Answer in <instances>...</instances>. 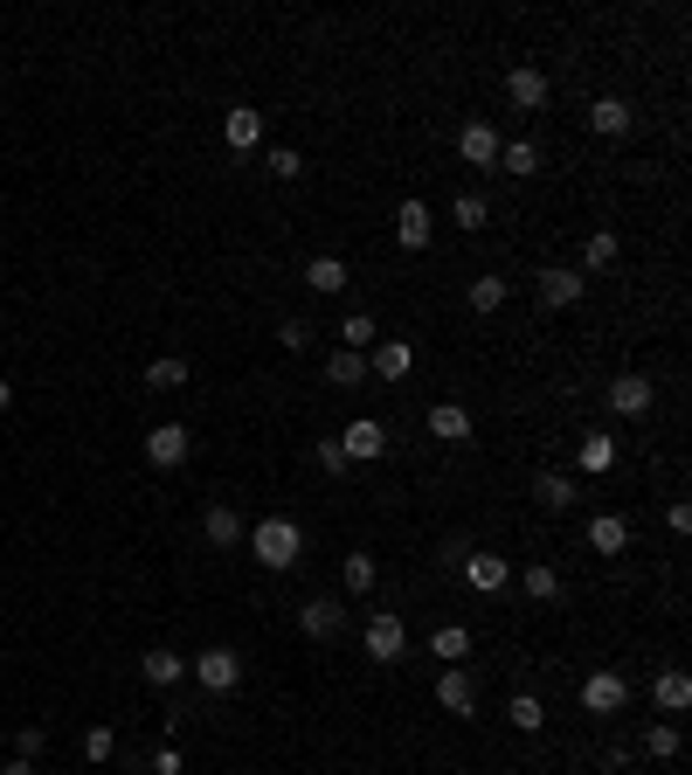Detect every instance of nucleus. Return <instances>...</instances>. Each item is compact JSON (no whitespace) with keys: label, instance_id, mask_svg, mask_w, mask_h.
I'll return each instance as SVG.
<instances>
[{"label":"nucleus","instance_id":"f257e3e1","mask_svg":"<svg viewBox=\"0 0 692 775\" xmlns=\"http://www.w3.org/2000/svg\"><path fill=\"white\" fill-rule=\"evenodd\" d=\"M249 554L270 567V575H285V567H298V554H305V533H298V520H285V512H270V520H256L249 533Z\"/></svg>","mask_w":692,"mask_h":775},{"label":"nucleus","instance_id":"f03ea898","mask_svg":"<svg viewBox=\"0 0 692 775\" xmlns=\"http://www.w3.org/2000/svg\"><path fill=\"white\" fill-rule=\"evenodd\" d=\"M188 679H194L201 692H236V686H243V658L228 651V644H209L201 658H188Z\"/></svg>","mask_w":692,"mask_h":775},{"label":"nucleus","instance_id":"7ed1b4c3","mask_svg":"<svg viewBox=\"0 0 692 775\" xmlns=\"http://www.w3.org/2000/svg\"><path fill=\"white\" fill-rule=\"evenodd\" d=\"M188 450H194V436L181 423H152L146 429V464H152V471H181Z\"/></svg>","mask_w":692,"mask_h":775},{"label":"nucleus","instance_id":"20e7f679","mask_svg":"<svg viewBox=\"0 0 692 775\" xmlns=\"http://www.w3.org/2000/svg\"><path fill=\"white\" fill-rule=\"evenodd\" d=\"M624 700H630V679H624V671H588V679H582V713L609 720V713H624Z\"/></svg>","mask_w":692,"mask_h":775},{"label":"nucleus","instance_id":"39448f33","mask_svg":"<svg viewBox=\"0 0 692 775\" xmlns=\"http://www.w3.org/2000/svg\"><path fill=\"white\" fill-rule=\"evenodd\" d=\"M361 644H368V658H374V665H395V658H402V644H408V624H402L395 609H374Z\"/></svg>","mask_w":692,"mask_h":775},{"label":"nucleus","instance_id":"423d86ee","mask_svg":"<svg viewBox=\"0 0 692 775\" xmlns=\"http://www.w3.org/2000/svg\"><path fill=\"white\" fill-rule=\"evenodd\" d=\"M437 707L457 713V720H471L478 713V679H471V665H450L444 679H437Z\"/></svg>","mask_w":692,"mask_h":775},{"label":"nucleus","instance_id":"0eeeda50","mask_svg":"<svg viewBox=\"0 0 692 775\" xmlns=\"http://www.w3.org/2000/svg\"><path fill=\"white\" fill-rule=\"evenodd\" d=\"M582 298H588V277H582L575 264H554V270H541V305L568 312V305H582Z\"/></svg>","mask_w":692,"mask_h":775},{"label":"nucleus","instance_id":"6e6552de","mask_svg":"<svg viewBox=\"0 0 692 775\" xmlns=\"http://www.w3.org/2000/svg\"><path fill=\"white\" fill-rule=\"evenodd\" d=\"M603 395H609V408H617V416H651V402H658V388H651L645 374H617V381H609V388H603Z\"/></svg>","mask_w":692,"mask_h":775},{"label":"nucleus","instance_id":"1a4fd4ad","mask_svg":"<svg viewBox=\"0 0 692 775\" xmlns=\"http://www.w3.org/2000/svg\"><path fill=\"white\" fill-rule=\"evenodd\" d=\"M457 567H465V582L478 588V596H499V588H512V561H505V554H465Z\"/></svg>","mask_w":692,"mask_h":775},{"label":"nucleus","instance_id":"9d476101","mask_svg":"<svg viewBox=\"0 0 692 775\" xmlns=\"http://www.w3.org/2000/svg\"><path fill=\"white\" fill-rule=\"evenodd\" d=\"M499 132H492V118H471L465 132H457V152H465V167H499Z\"/></svg>","mask_w":692,"mask_h":775},{"label":"nucleus","instance_id":"9b49d317","mask_svg":"<svg viewBox=\"0 0 692 775\" xmlns=\"http://www.w3.org/2000/svg\"><path fill=\"white\" fill-rule=\"evenodd\" d=\"M408 368H416V347H408V340H374V347H368V374L408 381Z\"/></svg>","mask_w":692,"mask_h":775},{"label":"nucleus","instance_id":"f8f14e48","mask_svg":"<svg viewBox=\"0 0 692 775\" xmlns=\"http://www.w3.org/2000/svg\"><path fill=\"white\" fill-rule=\"evenodd\" d=\"M340 450H347V464H374L381 450H388V429H381L374 416H361V423H347V436H340Z\"/></svg>","mask_w":692,"mask_h":775},{"label":"nucleus","instance_id":"ddd939ff","mask_svg":"<svg viewBox=\"0 0 692 775\" xmlns=\"http://www.w3.org/2000/svg\"><path fill=\"white\" fill-rule=\"evenodd\" d=\"M630 125H637V112L624 105V97H596V105H588V132L596 139H624Z\"/></svg>","mask_w":692,"mask_h":775},{"label":"nucleus","instance_id":"4468645a","mask_svg":"<svg viewBox=\"0 0 692 775\" xmlns=\"http://www.w3.org/2000/svg\"><path fill=\"white\" fill-rule=\"evenodd\" d=\"M139 671H146V686H152V692H167V686H181V679H188V658H181V651H167V644H152V651L139 658Z\"/></svg>","mask_w":692,"mask_h":775},{"label":"nucleus","instance_id":"2eb2a0df","mask_svg":"<svg viewBox=\"0 0 692 775\" xmlns=\"http://www.w3.org/2000/svg\"><path fill=\"white\" fill-rule=\"evenodd\" d=\"M222 139L236 146V152L264 146V112H256V105H228V118H222Z\"/></svg>","mask_w":692,"mask_h":775},{"label":"nucleus","instance_id":"dca6fc26","mask_svg":"<svg viewBox=\"0 0 692 775\" xmlns=\"http://www.w3.org/2000/svg\"><path fill=\"white\" fill-rule=\"evenodd\" d=\"M340 624H347V603H332V596H312L298 609V630L305 637H340Z\"/></svg>","mask_w":692,"mask_h":775},{"label":"nucleus","instance_id":"f3484780","mask_svg":"<svg viewBox=\"0 0 692 775\" xmlns=\"http://www.w3.org/2000/svg\"><path fill=\"white\" fill-rule=\"evenodd\" d=\"M505 97H512L520 112H541V105H547V76L533 70V63H520V70L505 76Z\"/></svg>","mask_w":692,"mask_h":775},{"label":"nucleus","instance_id":"a211bd4d","mask_svg":"<svg viewBox=\"0 0 692 775\" xmlns=\"http://www.w3.org/2000/svg\"><path fill=\"white\" fill-rule=\"evenodd\" d=\"M575 464H582L588 478L617 471V436H609V429H588V436H582V450H575Z\"/></svg>","mask_w":692,"mask_h":775},{"label":"nucleus","instance_id":"6ab92c4d","mask_svg":"<svg viewBox=\"0 0 692 775\" xmlns=\"http://www.w3.org/2000/svg\"><path fill=\"white\" fill-rule=\"evenodd\" d=\"M395 243L402 250H429V201H402L395 209Z\"/></svg>","mask_w":692,"mask_h":775},{"label":"nucleus","instance_id":"aec40b11","mask_svg":"<svg viewBox=\"0 0 692 775\" xmlns=\"http://www.w3.org/2000/svg\"><path fill=\"white\" fill-rule=\"evenodd\" d=\"M201 533H209V548H243V512L236 506H209L201 512Z\"/></svg>","mask_w":692,"mask_h":775},{"label":"nucleus","instance_id":"412c9836","mask_svg":"<svg viewBox=\"0 0 692 775\" xmlns=\"http://www.w3.org/2000/svg\"><path fill=\"white\" fill-rule=\"evenodd\" d=\"M305 284H312L319 298H340L353 277H347V264H340V256H312V264H305Z\"/></svg>","mask_w":692,"mask_h":775},{"label":"nucleus","instance_id":"4be33fe9","mask_svg":"<svg viewBox=\"0 0 692 775\" xmlns=\"http://www.w3.org/2000/svg\"><path fill=\"white\" fill-rule=\"evenodd\" d=\"M533 499H541L547 512H568L575 506V478L568 471H533Z\"/></svg>","mask_w":692,"mask_h":775},{"label":"nucleus","instance_id":"5701e85b","mask_svg":"<svg viewBox=\"0 0 692 775\" xmlns=\"http://www.w3.org/2000/svg\"><path fill=\"white\" fill-rule=\"evenodd\" d=\"M651 700H658V713H685V707H692V679H685V671H658V679H651Z\"/></svg>","mask_w":692,"mask_h":775},{"label":"nucleus","instance_id":"b1692460","mask_svg":"<svg viewBox=\"0 0 692 775\" xmlns=\"http://www.w3.org/2000/svg\"><path fill=\"white\" fill-rule=\"evenodd\" d=\"M588 548H596V554H624L630 548V527L617 520V512H596V520H588Z\"/></svg>","mask_w":692,"mask_h":775},{"label":"nucleus","instance_id":"393cba45","mask_svg":"<svg viewBox=\"0 0 692 775\" xmlns=\"http://www.w3.org/2000/svg\"><path fill=\"white\" fill-rule=\"evenodd\" d=\"M429 436H444V444H471V416L457 402H437V408H429Z\"/></svg>","mask_w":692,"mask_h":775},{"label":"nucleus","instance_id":"a878e982","mask_svg":"<svg viewBox=\"0 0 692 775\" xmlns=\"http://www.w3.org/2000/svg\"><path fill=\"white\" fill-rule=\"evenodd\" d=\"M326 381H332V388H361V381H368V353L332 347V353H326Z\"/></svg>","mask_w":692,"mask_h":775},{"label":"nucleus","instance_id":"bb28decb","mask_svg":"<svg viewBox=\"0 0 692 775\" xmlns=\"http://www.w3.org/2000/svg\"><path fill=\"white\" fill-rule=\"evenodd\" d=\"M499 173H512V180L541 173V146H533V139H512V146H499Z\"/></svg>","mask_w":692,"mask_h":775},{"label":"nucleus","instance_id":"cd10ccee","mask_svg":"<svg viewBox=\"0 0 692 775\" xmlns=\"http://www.w3.org/2000/svg\"><path fill=\"white\" fill-rule=\"evenodd\" d=\"M340 582H347V596H374V582H381L374 554H347V561H340Z\"/></svg>","mask_w":692,"mask_h":775},{"label":"nucleus","instance_id":"c85d7f7f","mask_svg":"<svg viewBox=\"0 0 692 775\" xmlns=\"http://www.w3.org/2000/svg\"><path fill=\"white\" fill-rule=\"evenodd\" d=\"M374 340H381L374 312H347V319H340V347H347V353H368Z\"/></svg>","mask_w":692,"mask_h":775},{"label":"nucleus","instance_id":"c756f323","mask_svg":"<svg viewBox=\"0 0 692 775\" xmlns=\"http://www.w3.org/2000/svg\"><path fill=\"white\" fill-rule=\"evenodd\" d=\"M520 588H526V596H533V603H561V575H554V567H547V561H533V567H520Z\"/></svg>","mask_w":692,"mask_h":775},{"label":"nucleus","instance_id":"7c9ffc66","mask_svg":"<svg viewBox=\"0 0 692 775\" xmlns=\"http://www.w3.org/2000/svg\"><path fill=\"white\" fill-rule=\"evenodd\" d=\"M429 651H437L444 665H465V658H471V630H465V624H444L437 637H429Z\"/></svg>","mask_w":692,"mask_h":775},{"label":"nucleus","instance_id":"2f4dec72","mask_svg":"<svg viewBox=\"0 0 692 775\" xmlns=\"http://www.w3.org/2000/svg\"><path fill=\"white\" fill-rule=\"evenodd\" d=\"M617 264V236H609V229H596V236L582 243V277H596V270H609Z\"/></svg>","mask_w":692,"mask_h":775},{"label":"nucleus","instance_id":"473e14b6","mask_svg":"<svg viewBox=\"0 0 692 775\" xmlns=\"http://www.w3.org/2000/svg\"><path fill=\"white\" fill-rule=\"evenodd\" d=\"M505 291H512V284L505 277H471V312H499V305H505Z\"/></svg>","mask_w":692,"mask_h":775},{"label":"nucleus","instance_id":"72a5a7b5","mask_svg":"<svg viewBox=\"0 0 692 775\" xmlns=\"http://www.w3.org/2000/svg\"><path fill=\"white\" fill-rule=\"evenodd\" d=\"M645 755L651 762H672L679 755V728H672V720H651V728H645Z\"/></svg>","mask_w":692,"mask_h":775},{"label":"nucleus","instance_id":"f704fd0d","mask_svg":"<svg viewBox=\"0 0 692 775\" xmlns=\"http://www.w3.org/2000/svg\"><path fill=\"white\" fill-rule=\"evenodd\" d=\"M505 720H512V728H520V734H541V700H533V692H512V707H505Z\"/></svg>","mask_w":692,"mask_h":775},{"label":"nucleus","instance_id":"c9c22d12","mask_svg":"<svg viewBox=\"0 0 692 775\" xmlns=\"http://www.w3.org/2000/svg\"><path fill=\"white\" fill-rule=\"evenodd\" d=\"M181 381H188V360H173V353H160L146 368V388H160V395H167V388H181Z\"/></svg>","mask_w":692,"mask_h":775},{"label":"nucleus","instance_id":"e433bc0d","mask_svg":"<svg viewBox=\"0 0 692 775\" xmlns=\"http://www.w3.org/2000/svg\"><path fill=\"white\" fill-rule=\"evenodd\" d=\"M111 755H118V734H111V728H105V720H97V728H91V734H84V762H97V768H105V762H111Z\"/></svg>","mask_w":692,"mask_h":775},{"label":"nucleus","instance_id":"4c0bfd02","mask_svg":"<svg viewBox=\"0 0 692 775\" xmlns=\"http://www.w3.org/2000/svg\"><path fill=\"white\" fill-rule=\"evenodd\" d=\"M312 457H319V471H326V478H347V471H353L347 450H340V436H319V450H312Z\"/></svg>","mask_w":692,"mask_h":775},{"label":"nucleus","instance_id":"58836bf2","mask_svg":"<svg viewBox=\"0 0 692 775\" xmlns=\"http://www.w3.org/2000/svg\"><path fill=\"white\" fill-rule=\"evenodd\" d=\"M450 215H457V229H485V222H492V209H485L478 194H457V201H450Z\"/></svg>","mask_w":692,"mask_h":775},{"label":"nucleus","instance_id":"ea45409f","mask_svg":"<svg viewBox=\"0 0 692 775\" xmlns=\"http://www.w3.org/2000/svg\"><path fill=\"white\" fill-rule=\"evenodd\" d=\"M264 167H270V180H298V173H305V160H298L291 146H270V152H264Z\"/></svg>","mask_w":692,"mask_h":775},{"label":"nucleus","instance_id":"a19ab883","mask_svg":"<svg viewBox=\"0 0 692 775\" xmlns=\"http://www.w3.org/2000/svg\"><path fill=\"white\" fill-rule=\"evenodd\" d=\"M42 747H49V728H21V734H14V755H21V762H35Z\"/></svg>","mask_w":692,"mask_h":775},{"label":"nucleus","instance_id":"79ce46f5","mask_svg":"<svg viewBox=\"0 0 692 775\" xmlns=\"http://www.w3.org/2000/svg\"><path fill=\"white\" fill-rule=\"evenodd\" d=\"M277 340H285L291 353H305V347H312V326H305V319H285V326H277Z\"/></svg>","mask_w":692,"mask_h":775},{"label":"nucleus","instance_id":"37998d69","mask_svg":"<svg viewBox=\"0 0 692 775\" xmlns=\"http://www.w3.org/2000/svg\"><path fill=\"white\" fill-rule=\"evenodd\" d=\"M664 527H672V533H692V506H685V499L664 506Z\"/></svg>","mask_w":692,"mask_h":775},{"label":"nucleus","instance_id":"c03bdc74","mask_svg":"<svg viewBox=\"0 0 692 775\" xmlns=\"http://www.w3.org/2000/svg\"><path fill=\"white\" fill-rule=\"evenodd\" d=\"M152 775H181V747H160V755H152Z\"/></svg>","mask_w":692,"mask_h":775},{"label":"nucleus","instance_id":"a18cd8bd","mask_svg":"<svg viewBox=\"0 0 692 775\" xmlns=\"http://www.w3.org/2000/svg\"><path fill=\"white\" fill-rule=\"evenodd\" d=\"M0 775H35V762H21V755H14L8 768H0Z\"/></svg>","mask_w":692,"mask_h":775},{"label":"nucleus","instance_id":"49530a36","mask_svg":"<svg viewBox=\"0 0 692 775\" xmlns=\"http://www.w3.org/2000/svg\"><path fill=\"white\" fill-rule=\"evenodd\" d=\"M8 402H14V381H8V374H0V408H8Z\"/></svg>","mask_w":692,"mask_h":775}]
</instances>
